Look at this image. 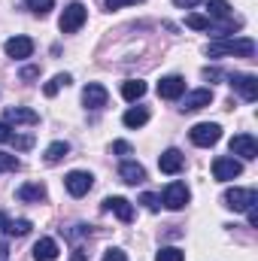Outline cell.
<instances>
[{"mask_svg":"<svg viewBox=\"0 0 258 261\" xmlns=\"http://www.w3.org/2000/svg\"><path fill=\"white\" fill-rule=\"evenodd\" d=\"M207 55L210 58H222V55H240V58H252L255 55V43L249 37H240V40H216L207 46Z\"/></svg>","mask_w":258,"mask_h":261,"instance_id":"6da1fadb","label":"cell"},{"mask_svg":"<svg viewBox=\"0 0 258 261\" xmlns=\"http://www.w3.org/2000/svg\"><path fill=\"white\" fill-rule=\"evenodd\" d=\"M222 203H225L228 210H234V213H246L249 206L258 203V192L255 189H228V192L222 195Z\"/></svg>","mask_w":258,"mask_h":261,"instance_id":"7a4b0ae2","label":"cell"},{"mask_svg":"<svg viewBox=\"0 0 258 261\" xmlns=\"http://www.w3.org/2000/svg\"><path fill=\"white\" fill-rule=\"evenodd\" d=\"M85 18H88V9H85V3H70L64 9V15H61V21H58V28H61V34H76L82 24H85Z\"/></svg>","mask_w":258,"mask_h":261,"instance_id":"3957f363","label":"cell"},{"mask_svg":"<svg viewBox=\"0 0 258 261\" xmlns=\"http://www.w3.org/2000/svg\"><path fill=\"white\" fill-rule=\"evenodd\" d=\"M189 137H192L194 146H200V149H210V146H216V143H219L222 128H219L216 122H200V125H194V128L189 130Z\"/></svg>","mask_w":258,"mask_h":261,"instance_id":"277c9868","label":"cell"},{"mask_svg":"<svg viewBox=\"0 0 258 261\" xmlns=\"http://www.w3.org/2000/svg\"><path fill=\"white\" fill-rule=\"evenodd\" d=\"M240 173H243V164H240L237 158L219 155V158L213 161V176H216L219 182H231V179H237Z\"/></svg>","mask_w":258,"mask_h":261,"instance_id":"5b68a950","label":"cell"},{"mask_svg":"<svg viewBox=\"0 0 258 261\" xmlns=\"http://www.w3.org/2000/svg\"><path fill=\"white\" fill-rule=\"evenodd\" d=\"M207 9H210V21H213V18H222V21H225L222 31H234V28L243 24L240 18L231 15V3H228V0H207Z\"/></svg>","mask_w":258,"mask_h":261,"instance_id":"8992f818","label":"cell"},{"mask_svg":"<svg viewBox=\"0 0 258 261\" xmlns=\"http://www.w3.org/2000/svg\"><path fill=\"white\" fill-rule=\"evenodd\" d=\"M64 186H67V192H70L73 197H82V195H88V192H91L94 176H91V173H85V170H73V173H67V176H64Z\"/></svg>","mask_w":258,"mask_h":261,"instance_id":"52a82bcc","label":"cell"},{"mask_svg":"<svg viewBox=\"0 0 258 261\" xmlns=\"http://www.w3.org/2000/svg\"><path fill=\"white\" fill-rule=\"evenodd\" d=\"M213 103V88H194V91H186L183 94V113H197V110H203V107H210Z\"/></svg>","mask_w":258,"mask_h":261,"instance_id":"ba28073f","label":"cell"},{"mask_svg":"<svg viewBox=\"0 0 258 261\" xmlns=\"http://www.w3.org/2000/svg\"><path fill=\"white\" fill-rule=\"evenodd\" d=\"M189 186L186 182H170L167 189H164V197H161V203L167 206V210H183L186 203H189Z\"/></svg>","mask_w":258,"mask_h":261,"instance_id":"9c48e42d","label":"cell"},{"mask_svg":"<svg viewBox=\"0 0 258 261\" xmlns=\"http://www.w3.org/2000/svg\"><path fill=\"white\" fill-rule=\"evenodd\" d=\"M231 88L240 91V97L249 100V103L258 97V79L252 73H234V76H231Z\"/></svg>","mask_w":258,"mask_h":261,"instance_id":"30bf717a","label":"cell"},{"mask_svg":"<svg viewBox=\"0 0 258 261\" xmlns=\"http://www.w3.org/2000/svg\"><path fill=\"white\" fill-rule=\"evenodd\" d=\"M231 155H240V158H246V161L258 158V140L252 134H237V137L231 140Z\"/></svg>","mask_w":258,"mask_h":261,"instance_id":"8fae6325","label":"cell"},{"mask_svg":"<svg viewBox=\"0 0 258 261\" xmlns=\"http://www.w3.org/2000/svg\"><path fill=\"white\" fill-rule=\"evenodd\" d=\"M3 49H6V55H9V58L24 61V58H31V55H34V40H31V37H9Z\"/></svg>","mask_w":258,"mask_h":261,"instance_id":"7c38bea8","label":"cell"},{"mask_svg":"<svg viewBox=\"0 0 258 261\" xmlns=\"http://www.w3.org/2000/svg\"><path fill=\"white\" fill-rule=\"evenodd\" d=\"M107 100H110V94H107V88H104L100 82H91V85L82 88V103H85L88 110H104Z\"/></svg>","mask_w":258,"mask_h":261,"instance_id":"4fadbf2b","label":"cell"},{"mask_svg":"<svg viewBox=\"0 0 258 261\" xmlns=\"http://www.w3.org/2000/svg\"><path fill=\"white\" fill-rule=\"evenodd\" d=\"M183 94H186V79H183V76H164V79L158 82V97L176 100V97H183Z\"/></svg>","mask_w":258,"mask_h":261,"instance_id":"5bb4252c","label":"cell"},{"mask_svg":"<svg viewBox=\"0 0 258 261\" xmlns=\"http://www.w3.org/2000/svg\"><path fill=\"white\" fill-rule=\"evenodd\" d=\"M183 164H186V158H183V152L179 149H167V152H161V158H158V167H161V173H179L183 170Z\"/></svg>","mask_w":258,"mask_h":261,"instance_id":"9a60e30c","label":"cell"},{"mask_svg":"<svg viewBox=\"0 0 258 261\" xmlns=\"http://www.w3.org/2000/svg\"><path fill=\"white\" fill-rule=\"evenodd\" d=\"M15 197H18V200H24V203H40V200H46V186H43V182L18 186V189H15Z\"/></svg>","mask_w":258,"mask_h":261,"instance_id":"2e32d148","label":"cell"},{"mask_svg":"<svg viewBox=\"0 0 258 261\" xmlns=\"http://www.w3.org/2000/svg\"><path fill=\"white\" fill-rule=\"evenodd\" d=\"M40 116L34 110H24V107H9L6 110V125H37Z\"/></svg>","mask_w":258,"mask_h":261,"instance_id":"e0dca14e","label":"cell"},{"mask_svg":"<svg viewBox=\"0 0 258 261\" xmlns=\"http://www.w3.org/2000/svg\"><path fill=\"white\" fill-rule=\"evenodd\" d=\"M104 210L107 213H116L122 222H131L134 219V206H131V200H125V197H107L104 200Z\"/></svg>","mask_w":258,"mask_h":261,"instance_id":"ac0fdd59","label":"cell"},{"mask_svg":"<svg viewBox=\"0 0 258 261\" xmlns=\"http://www.w3.org/2000/svg\"><path fill=\"white\" fill-rule=\"evenodd\" d=\"M58 258V243L52 237H40L34 246V261H55Z\"/></svg>","mask_w":258,"mask_h":261,"instance_id":"d6986e66","label":"cell"},{"mask_svg":"<svg viewBox=\"0 0 258 261\" xmlns=\"http://www.w3.org/2000/svg\"><path fill=\"white\" fill-rule=\"evenodd\" d=\"M119 176H122V182L137 186V182H143V179H146V170H143V164H137V161H122Z\"/></svg>","mask_w":258,"mask_h":261,"instance_id":"ffe728a7","label":"cell"},{"mask_svg":"<svg viewBox=\"0 0 258 261\" xmlns=\"http://www.w3.org/2000/svg\"><path fill=\"white\" fill-rule=\"evenodd\" d=\"M122 122H125L128 128H143V125L149 122V110H143V107H131L128 113L122 116Z\"/></svg>","mask_w":258,"mask_h":261,"instance_id":"44dd1931","label":"cell"},{"mask_svg":"<svg viewBox=\"0 0 258 261\" xmlns=\"http://www.w3.org/2000/svg\"><path fill=\"white\" fill-rule=\"evenodd\" d=\"M143 94H146V82H143V79H128V82L122 85V97L131 100V103H134V100H140Z\"/></svg>","mask_w":258,"mask_h":261,"instance_id":"7402d4cb","label":"cell"},{"mask_svg":"<svg viewBox=\"0 0 258 261\" xmlns=\"http://www.w3.org/2000/svg\"><path fill=\"white\" fill-rule=\"evenodd\" d=\"M67 152H70V143L58 140V143H52V146L46 149V161H49V164H58L61 158H67Z\"/></svg>","mask_w":258,"mask_h":261,"instance_id":"603a6c76","label":"cell"},{"mask_svg":"<svg viewBox=\"0 0 258 261\" xmlns=\"http://www.w3.org/2000/svg\"><path fill=\"white\" fill-rule=\"evenodd\" d=\"M70 82H73V79H70V73H58L52 82H46L43 94H46V97H55V94H58V88H64V85H70Z\"/></svg>","mask_w":258,"mask_h":261,"instance_id":"cb8c5ba5","label":"cell"},{"mask_svg":"<svg viewBox=\"0 0 258 261\" xmlns=\"http://www.w3.org/2000/svg\"><path fill=\"white\" fill-rule=\"evenodd\" d=\"M31 228H34V225H31L28 219H15V222L9 219V228H6V234H12V237H24V234H31Z\"/></svg>","mask_w":258,"mask_h":261,"instance_id":"d4e9b609","label":"cell"},{"mask_svg":"<svg viewBox=\"0 0 258 261\" xmlns=\"http://www.w3.org/2000/svg\"><path fill=\"white\" fill-rule=\"evenodd\" d=\"M155 261H186V252L176 249V246H164V249H158Z\"/></svg>","mask_w":258,"mask_h":261,"instance_id":"484cf974","label":"cell"},{"mask_svg":"<svg viewBox=\"0 0 258 261\" xmlns=\"http://www.w3.org/2000/svg\"><path fill=\"white\" fill-rule=\"evenodd\" d=\"M21 167V161L15 158V155H9V152H0V173H15Z\"/></svg>","mask_w":258,"mask_h":261,"instance_id":"4316f807","label":"cell"},{"mask_svg":"<svg viewBox=\"0 0 258 261\" xmlns=\"http://www.w3.org/2000/svg\"><path fill=\"white\" fill-rule=\"evenodd\" d=\"M186 24H189L192 31H210V28H213V21H210V18H203V15H189V18H186Z\"/></svg>","mask_w":258,"mask_h":261,"instance_id":"83f0119b","label":"cell"},{"mask_svg":"<svg viewBox=\"0 0 258 261\" xmlns=\"http://www.w3.org/2000/svg\"><path fill=\"white\" fill-rule=\"evenodd\" d=\"M52 6H55V0H28V9L37 12V15H46Z\"/></svg>","mask_w":258,"mask_h":261,"instance_id":"f1b7e54d","label":"cell"},{"mask_svg":"<svg viewBox=\"0 0 258 261\" xmlns=\"http://www.w3.org/2000/svg\"><path fill=\"white\" fill-rule=\"evenodd\" d=\"M140 203H143V206H146L149 213H155V210L161 206V197H158V195H152V192H146V195H140Z\"/></svg>","mask_w":258,"mask_h":261,"instance_id":"f546056e","label":"cell"},{"mask_svg":"<svg viewBox=\"0 0 258 261\" xmlns=\"http://www.w3.org/2000/svg\"><path fill=\"white\" fill-rule=\"evenodd\" d=\"M9 143H12L15 149H21V152H24V149H31V146H34V137H15V134H12V137H9Z\"/></svg>","mask_w":258,"mask_h":261,"instance_id":"4dcf8cb0","label":"cell"},{"mask_svg":"<svg viewBox=\"0 0 258 261\" xmlns=\"http://www.w3.org/2000/svg\"><path fill=\"white\" fill-rule=\"evenodd\" d=\"M88 234H91V228H88V225H73V228L67 231V237H70V240H79V237H88Z\"/></svg>","mask_w":258,"mask_h":261,"instance_id":"1f68e13d","label":"cell"},{"mask_svg":"<svg viewBox=\"0 0 258 261\" xmlns=\"http://www.w3.org/2000/svg\"><path fill=\"white\" fill-rule=\"evenodd\" d=\"M128 3H143V0H104L107 9H122V6H128Z\"/></svg>","mask_w":258,"mask_h":261,"instance_id":"d6a6232c","label":"cell"},{"mask_svg":"<svg viewBox=\"0 0 258 261\" xmlns=\"http://www.w3.org/2000/svg\"><path fill=\"white\" fill-rule=\"evenodd\" d=\"M104 261H125V252L122 249H107L104 252Z\"/></svg>","mask_w":258,"mask_h":261,"instance_id":"836d02e7","label":"cell"},{"mask_svg":"<svg viewBox=\"0 0 258 261\" xmlns=\"http://www.w3.org/2000/svg\"><path fill=\"white\" fill-rule=\"evenodd\" d=\"M113 152H119V155H131V143H125V140H116V143H113Z\"/></svg>","mask_w":258,"mask_h":261,"instance_id":"e575fe53","label":"cell"},{"mask_svg":"<svg viewBox=\"0 0 258 261\" xmlns=\"http://www.w3.org/2000/svg\"><path fill=\"white\" fill-rule=\"evenodd\" d=\"M40 76V67H21V79H37Z\"/></svg>","mask_w":258,"mask_h":261,"instance_id":"d590c367","label":"cell"},{"mask_svg":"<svg viewBox=\"0 0 258 261\" xmlns=\"http://www.w3.org/2000/svg\"><path fill=\"white\" fill-rule=\"evenodd\" d=\"M9 137H12V130L6 122H0V143H9Z\"/></svg>","mask_w":258,"mask_h":261,"instance_id":"8d00e7d4","label":"cell"},{"mask_svg":"<svg viewBox=\"0 0 258 261\" xmlns=\"http://www.w3.org/2000/svg\"><path fill=\"white\" fill-rule=\"evenodd\" d=\"M246 213H249V225H252V228H258V206H249Z\"/></svg>","mask_w":258,"mask_h":261,"instance_id":"74e56055","label":"cell"},{"mask_svg":"<svg viewBox=\"0 0 258 261\" xmlns=\"http://www.w3.org/2000/svg\"><path fill=\"white\" fill-rule=\"evenodd\" d=\"M173 3H176L179 9H192V6H197V3H200V0H173Z\"/></svg>","mask_w":258,"mask_h":261,"instance_id":"f35d334b","label":"cell"},{"mask_svg":"<svg viewBox=\"0 0 258 261\" xmlns=\"http://www.w3.org/2000/svg\"><path fill=\"white\" fill-rule=\"evenodd\" d=\"M6 228H9V216H6V213H3V210H0V231H3V234H6Z\"/></svg>","mask_w":258,"mask_h":261,"instance_id":"ab89813d","label":"cell"},{"mask_svg":"<svg viewBox=\"0 0 258 261\" xmlns=\"http://www.w3.org/2000/svg\"><path fill=\"white\" fill-rule=\"evenodd\" d=\"M6 255H9V246H6V243H0V261L6 258Z\"/></svg>","mask_w":258,"mask_h":261,"instance_id":"60d3db41","label":"cell"}]
</instances>
